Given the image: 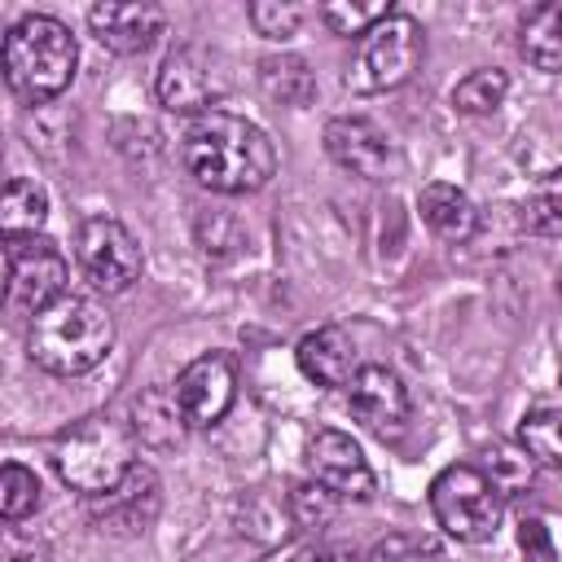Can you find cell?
<instances>
[{
  "mask_svg": "<svg viewBox=\"0 0 562 562\" xmlns=\"http://www.w3.org/2000/svg\"><path fill=\"white\" fill-rule=\"evenodd\" d=\"M334 514H338V496H334L329 487H321L316 479H307V483H299V487L290 492V522H294V527L316 531V527H325Z\"/></svg>",
  "mask_w": 562,
  "mask_h": 562,
  "instance_id": "obj_28",
  "label": "cell"
},
{
  "mask_svg": "<svg viewBox=\"0 0 562 562\" xmlns=\"http://www.w3.org/2000/svg\"><path fill=\"white\" fill-rule=\"evenodd\" d=\"M66 255L44 233L4 237V299L13 312H44L66 294Z\"/></svg>",
  "mask_w": 562,
  "mask_h": 562,
  "instance_id": "obj_7",
  "label": "cell"
},
{
  "mask_svg": "<svg viewBox=\"0 0 562 562\" xmlns=\"http://www.w3.org/2000/svg\"><path fill=\"white\" fill-rule=\"evenodd\" d=\"M0 220H4V237H31V233H40L44 220H48V193H44V184H35L26 176H13L4 184Z\"/></svg>",
  "mask_w": 562,
  "mask_h": 562,
  "instance_id": "obj_20",
  "label": "cell"
},
{
  "mask_svg": "<svg viewBox=\"0 0 562 562\" xmlns=\"http://www.w3.org/2000/svg\"><path fill=\"white\" fill-rule=\"evenodd\" d=\"M79 66V44L66 22L48 13H26L4 35V83L22 101H53L70 88Z\"/></svg>",
  "mask_w": 562,
  "mask_h": 562,
  "instance_id": "obj_3",
  "label": "cell"
},
{
  "mask_svg": "<svg viewBox=\"0 0 562 562\" xmlns=\"http://www.w3.org/2000/svg\"><path fill=\"white\" fill-rule=\"evenodd\" d=\"M294 360H299V369H303L307 382L329 386V391H334V386H351V378L360 373V364H356V342H351L338 325H321V329L303 334Z\"/></svg>",
  "mask_w": 562,
  "mask_h": 562,
  "instance_id": "obj_15",
  "label": "cell"
},
{
  "mask_svg": "<svg viewBox=\"0 0 562 562\" xmlns=\"http://www.w3.org/2000/svg\"><path fill=\"white\" fill-rule=\"evenodd\" d=\"M114 347V321L97 299L83 294H61L44 312L31 316L26 329V351L44 373L57 378H79L97 369Z\"/></svg>",
  "mask_w": 562,
  "mask_h": 562,
  "instance_id": "obj_2",
  "label": "cell"
},
{
  "mask_svg": "<svg viewBox=\"0 0 562 562\" xmlns=\"http://www.w3.org/2000/svg\"><path fill=\"white\" fill-rule=\"evenodd\" d=\"M558 294H562V268H558Z\"/></svg>",
  "mask_w": 562,
  "mask_h": 562,
  "instance_id": "obj_33",
  "label": "cell"
},
{
  "mask_svg": "<svg viewBox=\"0 0 562 562\" xmlns=\"http://www.w3.org/2000/svg\"><path fill=\"white\" fill-rule=\"evenodd\" d=\"M417 211H422V224L439 237V241H470L474 228H479V211L474 202L465 198V189L448 184V180H430L422 184L417 193Z\"/></svg>",
  "mask_w": 562,
  "mask_h": 562,
  "instance_id": "obj_17",
  "label": "cell"
},
{
  "mask_svg": "<svg viewBox=\"0 0 562 562\" xmlns=\"http://www.w3.org/2000/svg\"><path fill=\"white\" fill-rule=\"evenodd\" d=\"M522 224L536 237H562V171L536 180V189L522 202Z\"/></svg>",
  "mask_w": 562,
  "mask_h": 562,
  "instance_id": "obj_24",
  "label": "cell"
},
{
  "mask_svg": "<svg viewBox=\"0 0 562 562\" xmlns=\"http://www.w3.org/2000/svg\"><path fill=\"white\" fill-rule=\"evenodd\" d=\"M501 509H505V496L479 465H448L430 483V514L461 544L492 540L501 527Z\"/></svg>",
  "mask_w": 562,
  "mask_h": 562,
  "instance_id": "obj_5",
  "label": "cell"
},
{
  "mask_svg": "<svg viewBox=\"0 0 562 562\" xmlns=\"http://www.w3.org/2000/svg\"><path fill=\"white\" fill-rule=\"evenodd\" d=\"M79 268L83 277L105 290V294H123L140 268H145V255H140V241L132 237L127 224L110 220V215H92L79 224Z\"/></svg>",
  "mask_w": 562,
  "mask_h": 562,
  "instance_id": "obj_9",
  "label": "cell"
},
{
  "mask_svg": "<svg viewBox=\"0 0 562 562\" xmlns=\"http://www.w3.org/2000/svg\"><path fill=\"white\" fill-rule=\"evenodd\" d=\"M294 562H356V549L351 544H338V540H316Z\"/></svg>",
  "mask_w": 562,
  "mask_h": 562,
  "instance_id": "obj_31",
  "label": "cell"
},
{
  "mask_svg": "<svg viewBox=\"0 0 562 562\" xmlns=\"http://www.w3.org/2000/svg\"><path fill=\"white\" fill-rule=\"evenodd\" d=\"M4 562H48V549L35 544V540H26V544L9 540V544H4Z\"/></svg>",
  "mask_w": 562,
  "mask_h": 562,
  "instance_id": "obj_32",
  "label": "cell"
},
{
  "mask_svg": "<svg viewBox=\"0 0 562 562\" xmlns=\"http://www.w3.org/2000/svg\"><path fill=\"white\" fill-rule=\"evenodd\" d=\"M35 505H40V479H35V470L9 461L0 470V514H4V522H22L26 514H35Z\"/></svg>",
  "mask_w": 562,
  "mask_h": 562,
  "instance_id": "obj_26",
  "label": "cell"
},
{
  "mask_svg": "<svg viewBox=\"0 0 562 562\" xmlns=\"http://www.w3.org/2000/svg\"><path fill=\"white\" fill-rule=\"evenodd\" d=\"M246 18L263 40H290L303 22V4H294V0H255L246 9Z\"/></svg>",
  "mask_w": 562,
  "mask_h": 562,
  "instance_id": "obj_29",
  "label": "cell"
},
{
  "mask_svg": "<svg viewBox=\"0 0 562 562\" xmlns=\"http://www.w3.org/2000/svg\"><path fill=\"white\" fill-rule=\"evenodd\" d=\"M228 79L220 70V57L198 48V44H180L162 57L158 75H154V92H158V105L171 110V114H211L215 101L224 97Z\"/></svg>",
  "mask_w": 562,
  "mask_h": 562,
  "instance_id": "obj_8",
  "label": "cell"
},
{
  "mask_svg": "<svg viewBox=\"0 0 562 562\" xmlns=\"http://www.w3.org/2000/svg\"><path fill=\"white\" fill-rule=\"evenodd\" d=\"M479 470L496 483V492H501L505 501H509V496H522V492L531 487V479H536V461L527 457L522 443H487Z\"/></svg>",
  "mask_w": 562,
  "mask_h": 562,
  "instance_id": "obj_22",
  "label": "cell"
},
{
  "mask_svg": "<svg viewBox=\"0 0 562 562\" xmlns=\"http://www.w3.org/2000/svg\"><path fill=\"white\" fill-rule=\"evenodd\" d=\"M347 404L351 417L378 439H400L408 426V391L386 364H360L347 386Z\"/></svg>",
  "mask_w": 562,
  "mask_h": 562,
  "instance_id": "obj_12",
  "label": "cell"
},
{
  "mask_svg": "<svg viewBox=\"0 0 562 562\" xmlns=\"http://www.w3.org/2000/svg\"><path fill=\"white\" fill-rule=\"evenodd\" d=\"M162 22H167L162 9L149 0H110L88 9V26L97 44H105L110 53H145L162 35Z\"/></svg>",
  "mask_w": 562,
  "mask_h": 562,
  "instance_id": "obj_14",
  "label": "cell"
},
{
  "mask_svg": "<svg viewBox=\"0 0 562 562\" xmlns=\"http://www.w3.org/2000/svg\"><path fill=\"white\" fill-rule=\"evenodd\" d=\"M422 48H426L422 26L408 13H391L369 35H360L342 83L351 92H391V88L413 79L417 61H422Z\"/></svg>",
  "mask_w": 562,
  "mask_h": 562,
  "instance_id": "obj_6",
  "label": "cell"
},
{
  "mask_svg": "<svg viewBox=\"0 0 562 562\" xmlns=\"http://www.w3.org/2000/svg\"><path fill=\"white\" fill-rule=\"evenodd\" d=\"M509 92V75L501 66H479L452 88V105L465 114H492Z\"/></svg>",
  "mask_w": 562,
  "mask_h": 562,
  "instance_id": "obj_25",
  "label": "cell"
},
{
  "mask_svg": "<svg viewBox=\"0 0 562 562\" xmlns=\"http://www.w3.org/2000/svg\"><path fill=\"white\" fill-rule=\"evenodd\" d=\"M180 154L189 176L215 193H255L277 171V145L268 140V132L228 110L189 119Z\"/></svg>",
  "mask_w": 562,
  "mask_h": 562,
  "instance_id": "obj_1",
  "label": "cell"
},
{
  "mask_svg": "<svg viewBox=\"0 0 562 562\" xmlns=\"http://www.w3.org/2000/svg\"><path fill=\"white\" fill-rule=\"evenodd\" d=\"M325 154L360 180H382L391 167V136L364 114H342L325 123Z\"/></svg>",
  "mask_w": 562,
  "mask_h": 562,
  "instance_id": "obj_13",
  "label": "cell"
},
{
  "mask_svg": "<svg viewBox=\"0 0 562 562\" xmlns=\"http://www.w3.org/2000/svg\"><path fill=\"white\" fill-rule=\"evenodd\" d=\"M53 465H57L66 487H75L92 501V496L114 492L127 479V470L136 465V439L123 422H114L105 413H92V417L66 426L57 435Z\"/></svg>",
  "mask_w": 562,
  "mask_h": 562,
  "instance_id": "obj_4",
  "label": "cell"
},
{
  "mask_svg": "<svg viewBox=\"0 0 562 562\" xmlns=\"http://www.w3.org/2000/svg\"><path fill=\"white\" fill-rule=\"evenodd\" d=\"M518 48L536 70H562V0L522 13Z\"/></svg>",
  "mask_w": 562,
  "mask_h": 562,
  "instance_id": "obj_18",
  "label": "cell"
},
{
  "mask_svg": "<svg viewBox=\"0 0 562 562\" xmlns=\"http://www.w3.org/2000/svg\"><path fill=\"white\" fill-rule=\"evenodd\" d=\"M171 395L189 430H211L237 400V369L224 351H206L180 369Z\"/></svg>",
  "mask_w": 562,
  "mask_h": 562,
  "instance_id": "obj_10",
  "label": "cell"
},
{
  "mask_svg": "<svg viewBox=\"0 0 562 562\" xmlns=\"http://www.w3.org/2000/svg\"><path fill=\"white\" fill-rule=\"evenodd\" d=\"M518 443L544 470H562V404L536 400L518 422Z\"/></svg>",
  "mask_w": 562,
  "mask_h": 562,
  "instance_id": "obj_19",
  "label": "cell"
},
{
  "mask_svg": "<svg viewBox=\"0 0 562 562\" xmlns=\"http://www.w3.org/2000/svg\"><path fill=\"white\" fill-rule=\"evenodd\" d=\"M92 509H101V518L119 531H145L158 514V474L149 465H132L114 492L92 496Z\"/></svg>",
  "mask_w": 562,
  "mask_h": 562,
  "instance_id": "obj_16",
  "label": "cell"
},
{
  "mask_svg": "<svg viewBox=\"0 0 562 562\" xmlns=\"http://www.w3.org/2000/svg\"><path fill=\"white\" fill-rule=\"evenodd\" d=\"M303 461H307V474L321 487H329L338 501H369L378 492V479H373L360 443L342 430H316L307 439Z\"/></svg>",
  "mask_w": 562,
  "mask_h": 562,
  "instance_id": "obj_11",
  "label": "cell"
},
{
  "mask_svg": "<svg viewBox=\"0 0 562 562\" xmlns=\"http://www.w3.org/2000/svg\"><path fill=\"white\" fill-rule=\"evenodd\" d=\"M321 13V22L334 31V35H369L382 18H391L395 9L391 4H351V0H329V4H321L316 9Z\"/></svg>",
  "mask_w": 562,
  "mask_h": 562,
  "instance_id": "obj_27",
  "label": "cell"
},
{
  "mask_svg": "<svg viewBox=\"0 0 562 562\" xmlns=\"http://www.w3.org/2000/svg\"><path fill=\"white\" fill-rule=\"evenodd\" d=\"M518 544L527 553V562H558V544L544 518H522L518 522Z\"/></svg>",
  "mask_w": 562,
  "mask_h": 562,
  "instance_id": "obj_30",
  "label": "cell"
},
{
  "mask_svg": "<svg viewBox=\"0 0 562 562\" xmlns=\"http://www.w3.org/2000/svg\"><path fill=\"white\" fill-rule=\"evenodd\" d=\"M259 83H263V92H268L272 101H281V105H307V101H312V88H316L307 61H303V57H290V53L263 57V61H259Z\"/></svg>",
  "mask_w": 562,
  "mask_h": 562,
  "instance_id": "obj_21",
  "label": "cell"
},
{
  "mask_svg": "<svg viewBox=\"0 0 562 562\" xmlns=\"http://www.w3.org/2000/svg\"><path fill=\"white\" fill-rule=\"evenodd\" d=\"M180 430H184V417H180L171 391H149L136 400V435L145 443H154V448L180 443Z\"/></svg>",
  "mask_w": 562,
  "mask_h": 562,
  "instance_id": "obj_23",
  "label": "cell"
}]
</instances>
